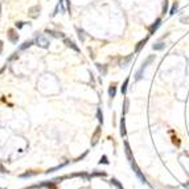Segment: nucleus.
Wrapping results in <instances>:
<instances>
[{
  "label": "nucleus",
  "mask_w": 189,
  "mask_h": 189,
  "mask_svg": "<svg viewBox=\"0 0 189 189\" xmlns=\"http://www.w3.org/2000/svg\"><path fill=\"white\" fill-rule=\"evenodd\" d=\"M155 57H156L155 54H152V56H149L148 58H147L146 61L143 62V65H142V68L138 70V72H136V77H135V79H136V81H140V79L143 78V72L147 69V66H148V65L151 64V62L153 61V60H155Z\"/></svg>",
  "instance_id": "nucleus-1"
},
{
  "label": "nucleus",
  "mask_w": 189,
  "mask_h": 189,
  "mask_svg": "<svg viewBox=\"0 0 189 189\" xmlns=\"http://www.w3.org/2000/svg\"><path fill=\"white\" fill-rule=\"evenodd\" d=\"M36 45L41 46V48H48L49 40L46 37H44V34H36Z\"/></svg>",
  "instance_id": "nucleus-2"
},
{
  "label": "nucleus",
  "mask_w": 189,
  "mask_h": 189,
  "mask_svg": "<svg viewBox=\"0 0 189 189\" xmlns=\"http://www.w3.org/2000/svg\"><path fill=\"white\" fill-rule=\"evenodd\" d=\"M40 5H33V7H31L28 9V16L32 19H37L38 16H40Z\"/></svg>",
  "instance_id": "nucleus-3"
},
{
  "label": "nucleus",
  "mask_w": 189,
  "mask_h": 189,
  "mask_svg": "<svg viewBox=\"0 0 189 189\" xmlns=\"http://www.w3.org/2000/svg\"><path fill=\"white\" fill-rule=\"evenodd\" d=\"M131 167H132V169L134 171H135V173H136V176L139 177V179L142 180V183H143V184H146L147 183V180H146V177H144V175L142 173L140 172V169L138 168V167H136V164H135V161H131Z\"/></svg>",
  "instance_id": "nucleus-4"
},
{
  "label": "nucleus",
  "mask_w": 189,
  "mask_h": 189,
  "mask_svg": "<svg viewBox=\"0 0 189 189\" xmlns=\"http://www.w3.org/2000/svg\"><path fill=\"white\" fill-rule=\"evenodd\" d=\"M7 34H8V40H9L12 44H16L19 41V34H17V32H16L15 29H9Z\"/></svg>",
  "instance_id": "nucleus-5"
},
{
  "label": "nucleus",
  "mask_w": 189,
  "mask_h": 189,
  "mask_svg": "<svg viewBox=\"0 0 189 189\" xmlns=\"http://www.w3.org/2000/svg\"><path fill=\"white\" fill-rule=\"evenodd\" d=\"M160 25H161V19L159 17V19H156V20H155V23H153L152 25L148 28L149 34H153V33H155V32L157 31V28H159V27H160Z\"/></svg>",
  "instance_id": "nucleus-6"
},
{
  "label": "nucleus",
  "mask_w": 189,
  "mask_h": 189,
  "mask_svg": "<svg viewBox=\"0 0 189 189\" xmlns=\"http://www.w3.org/2000/svg\"><path fill=\"white\" fill-rule=\"evenodd\" d=\"M99 136H101V127H97V130H95L94 135H93V138H91V146H95V144L98 143Z\"/></svg>",
  "instance_id": "nucleus-7"
},
{
  "label": "nucleus",
  "mask_w": 189,
  "mask_h": 189,
  "mask_svg": "<svg viewBox=\"0 0 189 189\" xmlns=\"http://www.w3.org/2000/svg\"><path fill=\"white\" fill-rule=\"evenodd\" d=\"M124 147H126V155H127V159H128L130 161H134L132 153H131V148H130V144H128V142H127V140L124 142Z\"/></svg>",
  "instance_id": "nucleus-8"
},
{
  "label": "nucleus",
  "mask_w": 189,
  "mask_h": 189,
  "mask_svg": "<svg viewBox=\"0 0 189 189\" xmlns=\"http://www.w3.org/2000/svg\"><path fill=\"white\" fill-rule=\"evenodd\" d=\"M38 173H40L38 171H27V172H24V173H21L20 177H21V179H27V177L36 176V175H38Z\"/></svg>",
  "instance_id": "nucleus-9"
},
{
  "label": "nucleus",
  "mask_w": 189,
  "mask_h": 189,
  "mask_svg": "<svg viewBox=\"0 0 189 189\" xmlns=\"http://www.w3.org/2000/svg\"><path fill=\"white\" fill-rule=\"evenodd\" d=\"M64 42L66 44V46H69V48H72V49H74L75 52H79V49H78V46L75 45L74 42H73L72 40H69V38H64Z\"/></svg>",
  "instance_id": "nucleus-10"
},
{
  "label": "nucleus",
  "mask_w": 189,
  "mask_h": 189,
  "mask_svg": "<svg viewBox=\"0 0 189 189\" xmlns=\"http://www.w3.org/2000/svg\"><path fill=\"white\" fill-rule=\"evenodd\" d=\"M109 95H110V98H114L116 95V83L110 85V87H109Z\"/></svg>",
  "instance_id": "nucleus-11"
},
{
  "label": "nucleus",
  "mask_w": 189,
  "mask_h": 189,
  "mask_svg": "<svg viewBox=\"0 0 189 189\" xmlns=\"http://www.w3.org/2000/svg\"><path fill=\"white\" fill-rule=\"evenodd\" d=\"M147 41H148V37H146V38H144V40H142L140 42H139L138 45H136V48H135V53H139V52L142 50V48H143V46L146 45V42H147Z\"/></svg>",
  "instance_id": "nucleus-12"
},
{
  "label": "nucleus",
  "mask_w": 189,
  "mask_h": 189,
  "mask_svg": "<svg viewBox=\"0 0 189 189\" xmlns=\"http://www.w3.org/2000/svg\"><path fill=\"white\" fill-rule=\"evenodd\" d=\"M120 135L126 136V123H124V118L123 116L120 119Z\"/></svg>",
  "instance_id": "nucleus-13"
},
{
  "label": "nucleus",
  "mask_w": 189,
  "mask_h": 189,
  "mask_svg": "<svg viewBox=\"0 0 189 189\" xmlns=\"http://www.w3.org/2000/svg\"><path fill=\"white\" fill-rule=\"evenodd\" d=\"M177 8H179V3L177 1H175L173 3V5H172V8L171 9H169V15H175V13H176V11H177Z\"/></svg>",
  "instance_id": "nucleus-14"
},
{
  "label": "nucleus",
  "mask_w": 189,
  "mask_h": 189,
  "mask_svg": "<svg viewBox=\"0 0 189 189\" xmlns=\"http://www.w3.org/2000/svg\"><path fill=\"white\" fill-rule=\"evenodd\" d=\"M46 33H49V34H52V36H54V37H65V34L64 33H58V32H53V31H49V29H46Z\"/></svg>",
  "instance_id": "nucleus-15"
},
{
  "label": "nucleus",
  "mask_w": 189,
  "mask_h": 189,
  "mask_svg": "<svg viewBox=\"0 0 189 189\" xmlns=\"http://www.w3.org/2000/svg\"><path fill=\"white\" fill-rule=\"evenodd\" d=\"M95 65H97L98 70L101 72V74H102V75H106V73H107V68H106V66H101V64H95Z\"/></svg>",
  "instance_id": "nucleus-16"
},
{
  "label": "nucleus",
  "mask_w": 189,
  "mask_h": 189,
  "mask_svg": "<svg viewBox=\"0 0 189 189\" xmlns=\"http://www.w3.org/2000/svg\"><path fill=\"white\" fill-rule=\"evenodd\" d=\"M128 82H130V79L126 78L124 83L122 85V87H120V90H122V94H126V91H127V86H128Z\"/></svg>",
  "instance_id": "nucleus-17"
},
{
  "label": "nucleus",
  "mask_w": 189,
  "mask_h": 189,
  "mask_svg": "<svg viewBox=\"0 0 189 189\" xmlns=\"http://www.w3.org/2000/svg\"><path fill=\"white\" fill-rule=\"evenodd\" d=\"M111 184H114V185H115V187H116L118 189H123V185L120 184V183L116 179H111Z\"/></svg>",
  "instance_id": "nucleus-18"
},
{
  "label": "nucleus",
  "mask_w": 189,
  "mask_h": 189,
  "mask_svg": "<svg viewBox=\"0 0 189 189\" xmlns=\"http://www.w3.org/2000/svg\"><path fill=\"white\" fill-rule=\"evenodd\" d=\"M68 177L69 176H60V177H54L53 180H52V181L54 183V184H57V183H61L62 180H65V179H68Z\"/></svg>",
  "instance_id": "nucleus-19"
},
{
  "label": "nucleus",
  "mask_w": 189,
  "mask_h": 189,
  "mask_svg": "<svg viewBox=\"0 0 189 189\" xmlns=\"http://www.w3.org/2000/svg\"><path fill=\"white\" fill-rule=\"evenodd\" d=\"M168 5H169L168 0H164V3H163V15H165V13L168 12Z\"/></svg>",
  "instance_id": "nucleus-20"
},
{
  "label": "nucleus",
  "mask_w": 189,
  "mask_h": 189,
  "mask_svg": "<svg viewBox=\"0 0 189 189\" xmlns=\"http://www.w3.org/2000/svg\"><path fill=\"white\" fill-rule=\"evenodd\" d=\"M32 44H33V41H25V42L23 44V45L20 46V49L21 50H24V49H27V48H29V46L32 45Z\"/></svg>",
  "instance_id": "nucleus-21"
},
{
  "label": "nucleus",
  "mask_w": 189,
  "mask_h": 189,
  "mask_svg": "<svg viewBox=\"0 0 189 189\" xmlns=\"http://www.w3.org/2000/svg\"><path fill=\"white\" fill-rule=\"evenodd\" d=\"M97 118H98V120H99L101 123H103V114H102V110H101V109H98L97 110Z\"/></svg>",
  "instance_id": "nucleus-22"
},
{
  "label": "nucleus",
  "mask_w": 189,
  "mask_h": 189,
  "mask_svg": "<svg viewBox=\"0 0 189 189\" xmlns=\"http://www.w3.org/2000/svg\"><path fill=\"white\" fill-rule=\"evenodd\" d=\"M164 46H165V44L159 42V44H156V45H153V49H155V50H161Z\"/></svg>",
  "instance_id": "nucleus-23"
},
{
  "label": "nucleus",
  "mask_w": 189,
  "mask_h": 189,
  "mask_svg": "<svg viewBox=\"0 0 189 189\" xmlns=\"http://www.w3.org/2000/svg\"><path fill=\"white\" fill-rule=\"evenodd\" d=\"M41 187H42V184H34V185H29V187H25L23 189H41Z\"/></svg>",
  "instance_id": "nucleus-24"
},
{
  "label": "nucleus",
  "mask_w": 189,
  "mask_h": 189,
  "mask_svg": "<svg viewBox=\"0 0 189 189\" xmlns=\"http://www.w3.org/2000/svg\"><path fill=\"white\" fill-rule=\"evenodd\" d=\"M77 32H78V37H79V40L83 41V40H85V33H83V31H82V29H77Z\"/></svg>",
  "instance_id": "nucleus-25"
},
{
  "label": "nucleus",
  "mask_w": 189,
  "mask_h": 189,
  "mask_svg": "<svg viewBox=\"0 0 189 189\" xmlns=\"http://www.w3.org/2000/svg\"><path fill=\"white\" fill-rule=\"evenodd\" d=\"M99 164H109V160H107V156H106V155H103L102 157H101V160H99Z\"/></svg>",
  "instance_id": "nucleus-26"
},
{
  "label": "nucleus",
  "mask_w": 189,
  "mask_h": 189,
  "mask_svg": "<svg viewBox=\"0 0 189 189\" xmlns=\"http://www.w3.org/2000/svg\"><path fill=\"white\" fill-rule=\"evenodd\" d=\"M131 58H132V56H130V57H127V58H126V60H123V61H122V64H120V66H122V68H124V66H126V64L131 61Z\"/></svg>",
  "instance_id": "nucleus-27"
},
{
  "label": "nucleus",
  "mask_w": 189,
  "mask_h": 189,
  "mask_svg": "<svg viewBox=\"0 0 189 189\" xmlns=\"http://www.w3.org/2000/svg\"><path fill=\"white\" fill-rule=\"evenodd\" d=\"M91 176H106V172H94V173L91 175Z\"/></svg>",
  "instance_id": "nucleus-28"
},
{
  "label": "nucleus",
  "mask_w": 189,
  "mask_h": 189,
  "mask_svg": "<svg viewBox=\"0 0 189 189\" xmlns=\"http://www.w3.org/2000/svg\"><path fill=\"white\" fill-rule=\"evenodd\" d=\"M180 21H181L183 24H189V16L188 17H181L180 19Z\"/></svg>",
  "instance_id": "nucleus-29"
},
{
  "label": "nucleus",
  "mask_w": 189,
  "mask_h": 189,
  "mask_svg": "<svg viewBox=\"0 0 189 189\" xmlns=\"http://www.w3.org/2000/svg\"><path fill=\"white\" fill-rule=\"evenodd\" d=\"M7 172H8V171L4 168V165H3V164L0 163V173H7Z\"/></svg>",
  "instance_id": "nucleus-30"
},
{
  "label": "nucleus",
  "mask_w": 189,
  "mask_h": 189,
  "mask_svg": "<svg viewBox=\"0 0 189 189\" xmlns=\"http://www.w3.org/2000/svg\"><path fill=\"white\" fill-rule=\"evenodd\" d=\"M173 144H176L177 147L180 146V140H179V138H176V136H173Z\"/></svg>",
  "instance_id": "nucleus-31"
},
{
  "label": "nucleus",
  "mask_w": 189,
  "mask_h": 189,
  "mask_svg": "<svg viewBox=\"0 0 189 189\" xmlns=\"http://www.w3.org/2000/svg\"><path fill=\"white\" fill-rule=\"evenodd\" d=\"M23 27H24L23 21H19V23H16V28H23Z\"/></svg>",
  "instance_id": "nucleus-32"
},
{
  "label": "nucleus",
  "mask_w": 189,
  "mask_h": 189,
  "mask_svg": "<svg viewBox=\"0 0 189 189\" xmlns=\"http://www.w3.org/2000/svg\"><path fill=\"white\" fill-rule=\"evenodd\" d=\"M19 57V54L17 53H13V56L12 57H9V61H13V60H16Z\"/></svg>",
  "instance_id": "nucleus-33"
},
{
  "label": "nucleus",
  "mask_w": 189,
  "mask_h": 189,
  "mask_svg": "<svg viewBox=\"0 0 189 189\" xmlns=\"http://www.w3.org/2000/svg\"><path fill=\"white\" fill-rule=\"evenodd\" d=\"M3 46H4V44H3V41L0 40V53L3 52Z\"/></svg>",
  "instance_id": "nucleus-34"
},
{
  "label": "nucleus",
  "mask_w": 189,
  "mask_h": 189,
  "mask_svg": "<svg viewBox=\"0 0 189 189\" xmlns=\"http://www.w3.org/2000/svg\"><path fill=\"white\" fill-rule=\"evenodd\" d=\"M5 69H7V65H5V66H3V68H1V69H0V74H1V73H3V72H4V70H5Z\"/></svg>",
  "instance_id": "nucleus-35"
},
{
  "label": "nucleus",
  "mask_w": 189,
  "mask_h": 189,
  "mask_svg": "<svg viewBox=\"0 0 189 189\" xmlns=\"http://www.w3.org/2000/svg\"><path fill=\"white\" fill-rule=\"evenodd\" d=\"M0 189H5V188H0Z\"/></svg>",
  "instance_id": "nucleus-36"
}]
</instances>
